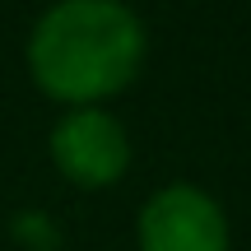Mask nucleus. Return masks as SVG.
<instances>
[{"label":"nucleus","mask_w":251,"mask_h":251,"mask_svg":"<svg viewBox=\"0 0 251 251\" xmlns=\"http://www.w3.org/2000/svg\"><path fill=\"white\" fill-rule=\"evenodd\" d=\"M144 24L121 0H56L28 33V75L51 102L98 107L144 65Z\"/></svg>","instance_id":"nucleus-1"},{"label":"nucleus","mask_w":251,"mask_h":251,"mask_svg":"<svg viewBox=\"0 0 251 251\" xmlns=\"http://www.w3.org/2000/svg\"><path fill=\"white\" fill-rule=\"evenodd\" d=\"M47 149H51L56 172L79 191L117 186L130 168V135L102 107H70L51 126Z\"/></svg>","instance_id":"nucleus-2"},{"label":"nucleus","mask_w":251,"mask_h":251,"mask_svg":"<svg viewBox=\"0 0 251 251\" xmlns=\"http://www.w3.org/2000/svg\"><path fill=\"white\" fill-rule=\"evenodd\" d=\"M140 251H228V214L209 191L191 181L153 191L135 219Z\"/></svg>","instance_id":"nucleus-3"},{"label":"nucleus","mask_w":251,"mask_h":251,"mask_svg":"<svg viewBox=\"0 0 251 251\" xmlns=\"http://www.w3.org/2000/svg\"><path fill=\"white\" fill-rule=\"evenodd\" d=\"M9 237L24 251H56L61 247V228H56V219L42 214V209H19V214L9 219Z\"/></svg>","instance_id":"nucleus-4"}]
</instances>
